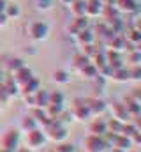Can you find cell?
Here are the masks:
<instances>
[{"mask_svg": "<svg viewBox=\"0 0 141 152\" xmlns=\"http://www.w3.org/2000/svg\"><path fill=\"white\" fill-rule=\"evenodd\" d=\"M27 34L30 36L32 41L35 42H42L46 41L49 36V25L46 21H41V20H34L27 25Z\"/></svg>", "mask_w": 141, "mask_h": 152, "instance_id": "6da1fadb", "label": "cell"}, {"mask_svg": "<svg viewBox=\"0 0 141 152\" xmlns=\"http://www.w3.org/2000/svg\"><path fill=\"white\" fill-rule=\"evenodd\" d=\"M44 131V136L48 138V140H51L53 143H60V142H65L67 140V126H64V124H60L58 120H51V124L46 127V129H42Z\"/></svg>", "mask_w": 141, "mask_h": 152, "instance_id": "7a4b0ae2", "label": "cell"}, {"mask_svg": "<svg viewBox=\"0 0 141 152\" xmlns=\"http://www.w3.org/2000/svg\"><path fill=\"white\" fill-rule=\"evenodd\" d=\"M20 140H21V134H20L18 129H7L4 133V136L0 138V151L14 152L20 147Z\"/></svg>", "mask_w": 141, "mask_h": 152, "instance_id": "3957f363", "label": "cell"}, {"mask_svg": "<svg viewBox=\"0 0 141 152\" xmlns=\"http://www.w3.org/2000/svg\"><path fill=\"white\" fill-rule=\"evenodd\" d=\"M72 120H78V122H85V120H90L92 115L88 112L86 104H85V97H76L70 104V110H69Z\"/></svg>", "mask_w": 141, "mask_h": 152, "instance_id": "277c9868", "label": "cell"}, {"mask_svg": "<svg viewBox=\"0 0 141 152\" xmlns=\"http://www.w3.org/2000/svg\"><path fill=\"white\" fill-rule=\"evenodd\" d=\"M85 104H86V108H88V112H90L92 117H101V115L106 113V110H108V104H106L104 99L95 97V96L85 97Z\"/></svg>", "mask_w": 141, "mask_h": 152, "instance_id": "5b68a950", "label": "cell"}, {"mask_svg": "<svg viewBox=\"0 0 141 152\" xmlns=\"http://www.w3.org/2000/svg\"><path fill=\"white\" fill-rule=\"evenodd\" d=\"M46 143V136H44V131L42 129H34V131H28L27 133V147L30 151H37L41 147H44Z\"/></svg>", "mask_w": 141, "mask_h": 152, "instance_id": "8992f818", "label": "cell"}, {"mask_svg": "<svg viewBox=\"0 0 141 152\" xmlns=\"http://www.w3.org/2000/svg\"><path fill=\"white\" fill-rule=\"evenodd\" d=\"M83 147H85V152H102L108 149L102 136H95V134H88L83 140Z\"/></svg>", "mask_w": 141, "mask_h": 152, "instance_id": "52a82bcc", "label": "cell"}, {"mask_svg": "<svg viewBox=\"0 0 141 152\" xmlns=\"http://www.w3.org/2000/svg\"><path fill=\"white\" fill-rule=\"evenodd\" d=\"M113 7L118 12H127V14H138L141 11V4L134 0H113Z\"/></svg>", "mask_w": 141, "mask_h": 152, "instance_id": "ba28073f", "label": "cell"}, {"mask_svg": "<svg viewBox=\"0 0 141 152\" xmlns=\"http://www.w3.org/2000/svg\"><path fill=\"white\" fill-rule=\"evenodd\" d=\"M102 11H104V4L101 0H86V11H85V16L90 20V18H99L102 16Z\"/></svg>", "mask_w": 141, "mask_h": 152, "instance_id": "9c48e42d", "label": "cell"}, {"mask_svg": "<svg viewBox=\"0 0 141 152\" xmlns=\"http://www.w3.org/2000/svg\"><path fill=\"white\" fill-rule=\"evenodd\" d=\"M88 25H90V21H88V18L86 16H81V18H74L72 21H70V25H69V34L70 36H78L79 32H83V30H86L88 28Z\"/></svg>", "mask_w": 141, "mask_h": 152, "instance_id": "30bf717a", "label": "cell"}, {"mask_svg": "<svg viewBox=\"0 0 141 152\" xmlns=\"http://www.w3.org/2000/svg\"><path fill=\"white\" fill-rule=\"evenodd\" d=\"M109 110H111V118H116V120H120V122H129V120H132V118L129 117V113H127L124 103H113Z\"/></svg>", "mask_w": 141, "mask_h": 152, "instance_id": "8fae6325", "label": "cell"}, {"mask_svg": "<svg viewBox=\"0 0 141 152\" xmlns=\"http://www.w3.org/2000/svg\"><path fill=\"white\" fill-rule=\"evenodd\" d=\"M108 127H106V120L99 118V117H92L90 124H88V133L90 134H95V136H102Z\"/></svg>", "mask_w": 141, "mask_h": 152, "instance_id": "7c38bea8", "label": "cell"}, {"mask_svg": "<svg viewBox=\"0 0 141 152\" xmlns=\"http://www.w3.org/2000/svg\"><path fill=\"white\" fill-rule=\"evenodd\" d=\"M32 78H34V73H32V69H30V67H27V66H23L20 71H16V73L12 75V80L16 81V85H18L20 88H21L28 80H32Z\"/></svg>", "mask_w": 141, "mask_h": 152, "instance_id": "4fadbf2b", "label": "cell"}, {"mask_svg": "<svg viewBox=\"0 0 141 152\" xmlns=\"http://www.w3.org/2000/svg\"><path fill=\"white\" fill-rule=\"evenodd\" d=\"M106 42H108V50H111V51H124V50H127V42H125V39L122 37V36H111V37L106 39Z\"/></svg>", "mask_w": 141, "mask_h": 152, "instance_id": "5bb4252c", "label": "cell"}, {"mask_svg": "<svg viewBox=\"0 0 141 152\" xmlns=\"http://www.w3.org/2000/svg\"><path fill=\"white\" fill-rule=\"evenodd\" d=\"M124 106H125V110H127V113H129L131 118H138L141 115V104H138L131 96L127 99H124Z\"/></svg>", "mask_w": 141, "mask_h": 152, "instance_id": "9a60e30c", "label": "cell"}, {"mask_svg": "<svg viewBox=\"0 0 141 152\" xmlns=\"http://www.w3.org/2000/svg\"><path fill=\"white\" fill-rule=\"evenodd\" d=\"M76 42H78V46L81 48V46H88V44H94L95 42V34L92 32V30H83V32H79L78 36H76Z\"/></svg>", "mask_w": 141, "mask_h": 152, "instance_id": "2e32d148", "label": "cell"}, {"mask_svg": "<svg viewBox=\"0 0 141 152\" xmlns=\"http://www.w3.org/2000/svg\"><path fill=\"white\" fill-rule=\"evenodd\" d=\"M35 96V108H46L49 104V90H44V88H39L34 94Z\"/></svg>", "mask_w": 141, "mask_h": 152, "instance_id": "e0dca14e", "label": "cell"}, {"mask_svg": "<svg viewBox=\"0 0 141 152\" xmlns=\"http://www.w3.org/2000/svg\"><path fill=\"white\" fill-rule=\"evenodd\" d=\"M70 12L74 18H81L85 16V11H86V0H74L72 4L69 5Z\"/></svg>", "mask_w": 141, "mask_h": 152, "instance_id": "ac0fdd59", "label": "cell"}, {"mask_svg": "<svg viewBox=\"0 0 141 152\" xmlns=\"http://www.w3.org/2000/svg\"><path fill=\"white\" fill-rule=\"evenodd\" d=\"M64 112H65L64 104H48V106L44 108V113L48 115V118H51V120H57Z\"/></svg>", "mask_w": 141, "mask_h": 152, "instance_id": "d6986e66", "label": "cell"}, {"mask_svg": "<svg viewBox=\"0 0 141 152\" xmlns=\"http://www.w3.org/2000/svg\"><path fill=\"white\" fill-rule=\"evenodd\" d=\"M111 80L113 81H118V83H125V81H129L131 78H129V67H120V69H113V73H111Z\"/></svg>", "mask_w": 141, "mask_h": 152, "instance_id": "ffe728a7", "label": "cell"}, {"mask_svg": "<svg viewBox=\"0 0 141 152\" xmlns=\"http://www.w3.org/2000/svg\"><path fill=\"white\" fill-rule=\"evenodd\" d=\"M113 147H116V149H120V151H131L134 145H132V140L129 138V136H124V134H118L116 136V140H115V145Z\"/></svg>", "mask_w": 141, "mask_h": 152, "instance_id": "44dd1931", "label": "cell"}, {"mask_svg": "<svg viewBox=\"0 0 141 152\" xmlns=\"http://www.w3.org/2000/svg\"><path fill=\"white\" fill-rule=\"evenodd\" d=\"M4 14H5L9 20H16V18H20V16H21V7H20L18 4L11 2V4H7V5H5Z\"/></svg>", "mask_w": 141, "mask_h": 152, "instance_id": "7402d4cb", "label": "cell"}, {"mask_svg": "<svg viewBox=\"0 0 141 152\" xmlns=\"http://www.w3.org/2000/svg\"><path fill=\"white\" fill-rule=\"evenodd\" d=\"M37 127H39V126H37V120H35L32 115H25V117L21 118V124H20V129H21V131L28 133V131H34Z\"/></svg>", "mask_w": 141, "mask_h": 152, "instance_id": "603a6c76", "label": "cell"}, {"mask_svg": "<svg viewBox=\"0 0 141 152\" xmlns=\"http://www.w3.org/2000/svg\"><path fill=\"white\" fill-rule=\"evenodd\" d=\"M51 80H53L57 85H65V83H69L70 76H69V73H67L65 69H57V71H53Z\"/></svg>", "mask_w": 141, "mask_h": 152, "instance_id": "cb8c5ba5", "label": "cell"}, {"mask_svg": "<svg viewBox=\"0 0 141 152\" xmlns=\"http://www.w3.org/2000/svg\"><path fill=\"white\" fill-rule=\"evenodd\" d=\"M78 73L83 76L85 80H95V78L99 76V75H97V67H95V66H94L92 62H88V64H86V66H85L83 69H79Z\"/></svg>", "mask_w": 141, "mask_h": 152, "instance_id": "d4e9b609", "label": "cell"}, {"mask_svg": "<svg viewBox=\"0 0 141 152\" xmlns=\"http://www.w3.org/2000/svg\"><path fill=\"white\" fill-rule=\"evenodd\" d=\"M41 88V81H39V78H32V80H28L23 87H21V90H23V94H35L37 90Z\"/></svg>", "mask_w": 141, "mask_h": 152, "instance_id": "484cf974", "label": "cell"}, {"mask_svg": "<svg viewBox=\"0 0 141 152\" xmlns=\"http://www.w3.org/2000/svg\"><path fill=\"white\" fill-rule=\"evenodd\" d=\"M124 39H125V42H127V44L136 46V44H140V42H141V34L138 32V30H134V28H129V30L125 32Z\"/></svg>", "mask_w": 141, "mask_h": 152, "instance_id": "4316f807", "label": "cell"}, {"mask_svg": "<svg viewBox=\"0 0 141 152\" xmlns=\"http://www.w3.org/2000/svg\"><path fill=\"white\" fill-rule=\"evenodd\" d=\"M90 62L99 69V67H102L108 64V60H106V51H99V50H95V53L90 57Z\"/></svg>", "mask_w": 141, "mask_h": 152, "instance_id": "83f0119b", "label": "cell"}, {"mask_svg": "<svg viewBox=\"0 0 141 152\" xmlns=\"http://www.w3.org/2000/svg\"><path fill=\"white\" fill-rule=\"evenodd\" d=\"M4 87H5V90H7V94H9L11 97H14V96L20 94V87L16 85V81H14L12 78H7V80L4 81Z\"/></svg>", "mask_w": 141, "mask_h": 152, "instance_id": "f1b7e54d", "label": "cell"}, {"mask_svg": "<svg viewBox=\"0 0 141 152\" xmlns=\"http://www.w3.org/2000/svg\"><path fill=\"white\" fill-rule=\"evenodd\" d=\"M88 62H90V60H88L85 55H81V53H76V55L72 57V66H74V69H76V71L83 69V67H85Z\"/></svg>", "mask_w": 141, "mask_h": 152, "instance_id": "f546056e", "label": "cell"}, {"mask_svg": "<svg viewBox=\"0 0 141 152\" xmlns=\"http://www.w3.org/2000/svg\"><path fill=\"white\" fill-rule=\"evenodd\" d=\"M23 66H25V60H23V58H20V57H16V58H11V60H9L7 69H9V73H11V75H14V73H16V71H20Z\"/></svg>", "mask_w": 141, "mask_h": 152, "instance_id": "4dcf8cb0", "label": "cell"}, {"mask_svg": "<svg viewBox=\"0 0 141 152\" xmlns=\"http://www.w3.org/2000/svg\"><path fill=\"white\" fill-rule=\"evenodd\" d=\"M134 133H138V127H136V124L132 122V120H129V122H124L122 124V131H120V134H124V136H132Z\"/></svg>", "mask_w": 141, "mask_h": 152, "instance_id": "1f68e13d", "label": "cell"}, {"mask_svg": "<svg viewBox=\"0 0 141 152\" xmlns=\"http://www.w3.org/2000/svg\"><path fill=\"white\" fill-rule=\"evenodd\" d=\"M122 124H124V122H120V120H116V118H109V120H106V127H108V131H109V133H115V134H120V131H122Z\"/></svg>", "mask_w": 141, "mask_h": 152, "instance_id": "d6a6232c", "label": "cell"}, {"mask_svg": "<svg viewBox=\"0 0 141 152\" xmlns=\"http://www.w3.org/2000/svg\"><path fill=\"white\" fill-rule=\"evenodd\" d=\"M49 104H65V96L60 90L49 92Z\"/></svg>", "mask_w": 141, "mask_h": 152, "instance_id": "836d02e7", "label": "cell"}, {"mask_svg": "<svg viewBox=\"0 0 141 152\" xmlns=\"http://www.w3.org/2000/svg\"><path fill=\"white\" fill-rule=\"evenodd\" d=\"M127 60L132 64V66H141V53L134 48V50H131L129 51V55H127Z\"/></svg>", "mask_w": 141, "mask_h": 152, "instance_id": "e575fe53", "label": "cell"}, {"mask_svg": "<svg viewBox=\"0 0 141 152\" xmlns=\"http://www.w3.org/2000/svg\"><path fill=\"white\" fill-rule=\"evenodd\" d=\"M34 5L37 11H49L53 7V0H34Z\"/></svg>", "mask_w": 141, "mask_h": 152, "instance_id": "d590c367", "label": "cell"}, {"mask_svg": "<svg viewBox=\"0 0 141 152\" xmlns=\"http://www.w3.org/2000/svg\"><path fill=\"white\" fill-rule=\"evenodd\" d=\"M55 152H76V147L69 143V142H60V143H57V147L53 149Z\"/></svg>", "mask_w": 141, "mask_h": 152, "instance_id": "8d00e7d4", "label": "cell"}, {"mask_svg": "<svg viewBox=\"0 0 141 152\" xmlns=\"http://www.w3.org/2000/svg\"><path fill=\"white\" fill-rule=\"evenodd\" d=\"M129 78L131 80H136V81H141V66L129 67Z\"/></svg>", "mask_w": 141, "mask_h": 152, "instance_id": "74e56055", "label": "cell"}, {"mask_svg": "<svg viewBox=\"0 0 141 152\" xmlns=\"http://www.w3.org/2000/svg\"><path fill=\"white\" fill-rule=\"evenodd\" d=\"M95 50H97V48H95L94 44H88V46H81V51H79V53H81V55H85V57L90 60V57L95 53Z\"/></svg>", "mask_w": 141, "mask_h": 152, "instance_id": "f35d334b", "label": "cell"}, {"mask_svg": "<svg viewBox=\"0 0 141 152\" xmlns=\"http://www.w3.org/2000/svg\"><path fill=\"white\" fill-rule=\"evenodd\" d=\"M9 99H11V96L7 94V90H5V87H4V83H2V85H0V104H7Z\"/></svg>", "mask_w": 141, "mask_h": 152, "instance_id": "ab89813d", "label": "cell"}, {"mask_svg": "<svg viewBox=\"0 0 141 152\" xmlns=\"http://www.w3.org/2000/svg\"><path fill=\"white\" fill-rule=\"evenodd\" d=\"M23 101H25V104H27V106L35 108V96H34V94H23Z\"/></svg>", "mask_w": 141, "mask_h": 152, "instance_id": "60d3db41", "label": "cell"}, {"mask_svg": "<svg viewBox=\"0 0 141 152\" xmlns=\"http://www.w3.org/2000/svg\"><path fill=\"white\" fill-rule=\"evenodd\" d=\"M131 97H132V99H134L138 104H141V87H138V88H134V90H132Z\"/></svg>", "mask_w": 141, "mask_h": 152, "instance_id": "b9f144b4", "label": "cell"}, {"mask_svg": "<svg viewBox=\"0 0 141 152\" xmlns=\"http://www.w3.org/2000/svg\"><path fill=\"white\" fill-rule=\"evenodd\" d=\"M132 28H134V30H138V32L141 34V16H138V18L134 20V23H132Z\"/></svg>", "mask_w": 141, "mask_h": 152, "instance_id": "7bdbcfd3", "label": "cell"}, {"mask_svg": "<svg viewBox=\"0 0 141 152\" xmlns=\"http://www.w3.org/2000/svg\"><path fill=\"white\" fill-rule=\"evenodd\" d=\"M7 23H9V18H7L4 12H0V28H4Z\"/></svg>", "mask_w": 141, "mask_h": 152, "instance_id": "ee69618b", "label": "cell"}, {"mask_svg": "<svg viewBox=\"0 0 141 152\" xmlns=\"http://www.w3.org/2000/svg\"><path fill=\"white\" fill-rule=\"evenodd\" d=\"M14 152H30V149H28V147H18Z\"/></svg>", "mask_w": 141, "mask_h": 152, "instance_id": "f6af8a7d", "label": "cell"}, {"mask_svg": "<svg viewBox=\"0 0 141 152\" xmlns=\"http://www.w3.org/2000/svg\"><path fill=\"white\" fill-rule=\"evenodd\" d=\"M5 5H7V2H5V0H0V12H4Z\"/></svg>", "mask_w": 141, "mask_h": 152, "instance_id": "bcb514c9", "label": "cell"}, {"mask_svg": "<svg viewBox=\"0 0 141 152\" xmlns=\"http://www.w3.org/2000/svg\"><path fill=\"white\" fill-rule=\"evenodd\" d=\"M72 2H74V0H60V4H64L65 7H69V5L72 4Z\"/></svg>", "mask_w": 141, "mask_h": 152, "instance_id": "7dc6e473", "label": "cell"}, {"mask_svg": "<svg viewBox=\"0 0 141 152\" xmlns=\"http://www.w3.org/2000/svg\"><path fill=\"white\" fill-rule=\"evenodd\" d=\"M111 152H125V151H120V149H116V147H111Z\"/></svg>", "mask_w": 141, "mask_h": 152, "instance_id": "c3c4849f", "label": "cell"}, {"mask_svg": "<svg viewBox=\"0 0 141 152\" xmlns=\"http://www.w3.org/2000/svg\"><path fill=\"white\" fill-rule=\"evenodd\" d=\"M134 48H136V50H138V51H140V53H141V42H140V44H136Z\"/></svg>", "mask_w": 141, "mask_h": 152, "instance_id": "681fc988", "label": "cell"}, {"mask_svg": "<svg viewBox=\"0 0 141 152\" xmlns=\"http://www.w3.org/2000/svg\"><path fill=\"white\" fill-rule=\"evenodd\" d=\"M127 152H138V151H132V149H131V151H127Z\"/></svg>", "mask_w": 141, "mask_h": 152, "instance_id": "f907efd6", "label": "cell"}, {"mask_svg": "<svg viewBox=\"0 0 141 152\" xmlns=\"http://www.w3.org/2000/svg\"><path fill=\"white\" fill-rule=\"evenodd\" d=\"M134 2H138V4H141V0H134Z\"/></svg>", "mask_w": 141, "mask_h": 152, "instance_id": "816d5d0a", "label": "cell"}, {"mask_svg": "<svg viewBox=\"0 0 141 152\" xmlns=\"http://www.w3.org/2000/svg\"><path fill=\"white\" fill-rule=\"evenodd\" d=\"M48 152H55V151H53V149H49V151H48Z\"/></svg>", "mask_w": 141, "mask_h": 152, "instance_id": "f5cc1de1", "label": "cell"}, {"mask_svg": "<svg viewBox=\"0 0 141 152\" xmlns=\"http://www.w3.org/2000/svg\"><path fill=\"white\" fill-rule=\"evenodd\" d=\"M11 2H16V0H11Z\"/></svg>", "mask_w": 141, "mask_h": 152, "instance_id": "db71d44e", "label": "cell"}, {"mask_svg": "<svg viewBox=\"0 0 141 152\" xmlns=\"http://www.w3.org/2000/svg\"><path fill=\"white\" fill-rule=\"evenodd\" d=\"M0 48H2V44H0Z\"/></svg>", "mask_w": 141, "mask_h": 152, "instance_id": "11a10c76", "label": "cell"}, {"mask_svg": "<svg viewBox=\"0 0 141 152\" xmlns=\"http://www.w3.org/2000/svg\"><path fill=\"white\" fill-rule=\"evenodd\" d=\"M0 110H2V108H0Z\"/></svg>", "mask_w": 141, "mask_h": 152, "instance_id": "9f6ffc18", "label": "cell"}]
</instances>
